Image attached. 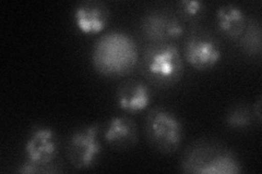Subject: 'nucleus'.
Masks as SVG:
<instances>
[{"mask_svg": "<svg viewBox=\"0 0 262 174\" xmlns=\"http://www.w3.org/2000/svg\"><path fill=\"white\" fill-rule=\"evenodd\" d=\"M24 153L28 160L39 167L40 173L46 172L45 169L52 167L58 155V140L55 131L48 127L35 128L24 145Z\"/></svg>", "mask_w": 262, "mask_h": 174, "instance_id": "nucleus-6", "label": "nucleus"}, {"mask_svg": "<svg viewBox=\"0 0 262 174\" xmlns=\"http://www.w3.org/2000/svg\"><path fill=\"white\" fill-rule=\"evenodd\" d=\"M245 12L233 4L221 6L216 11V26L223 35L231 39L239 38L246 28Z\"/></svg>", "mask_w": 262, "mask_h": 174, "instance_id": "nucleus-11", "label": "nucleus"}, {"mask_svg": "<svg viewBox=\"0 0 262 174\" xmlns=\"http://www.w3.org/2000/svg\"><path fill=\"white\" fill-rule=\"evenodd\" d=\"M144 132L150 145L163 154L176 152L183 142V124L176 115L164 108H153L147 112Z\"/></svg>", "mask_w": 262, "mask_h": 174, "instance_id": "nucleus-2", "label": "nucleus"}, {"mask_svg": "<svg viewBox=\"0 0 262 174\" xmlns=\"http://www.w3.org/2000/svg\"><path fill=\"white\" fill-rule=\"evenodd\" d=\"M178 11L182 18L187 21H194L200 19L206 11V7L199 0H183L178 3Z\"/></svg>", "mask_w": 262, "mask_h": 174, "instance_id": "nucleus-14", "label": "nucleus"}, {"mask_svg": "<svg viewBox=\"0 0 262 174\" xmlns=\"http://www.w3.org/2000/svg\"><path fill=\"white\" fill-rule=\"evenodd\" d=\"M241 38L243 52L250 56H257L261 53V28L256 19H251L246 23V28Z\"/></svg>", "mask_w": 262, "mask_h": 174, "instance_id": "nucleus-12", "label": "nucleus"}, {"mask_svg": "<svg viewBox=\"0 0 262 174\" xmlns=\"http://www.w3.org/2000/svg\"><path fill=\"white\" fill-rule=\"evenodd\" d=\"M142 31L147 39L155 44H162L179 38L184 33V27L174 14L155 10L144 15Z\"/></svg>", "mask_w": 262, "mask_h": 174, "instance_id": "nucleus-7", "label": "nucleus"}, {"mask_svg": "<svg viewBox=\"0 0 262 174\" xmlns=\"http://www.w3.org/2000/svg\"><path fill=\"white\" fill-rule=\"evenodd\" d=\"M253 117H256L258 123H261V98H259L256 105L253 106Z\"/></svg>", "mask_w": 262, "mask_h": 174, "instance_id": "nucleus-15", "label": "nucleus"}, {"mask_svg": "<svg viewBox=\"0 0 262 174\" xmlns=\"http://www.w3.org/2000/svg\"><path fill=\"white\" fill-rule=\"evenodd\" d=\"M116 101L122 111L136 114L149 107L151 103V90L140 81H127L119 85L116 93Z\"/></svg>", "mask_w": 262, "mask_h": 174, "instance_id": "nucleus-9", "label": "nucleus"}, {"mask_svg": "<svg viewBox=\"0 0 262 174\" xmlns=\"http://www.w3.org/2000/svg\"><path fill=\"white\" fill-rule=\"evenodd\" d=\"M100 128L91 124L77 130L68 138L66 145V155L73 168L88 170L94 167L102 153Z\"/></svg>", "mask_w": 262, "mask_h": 174, "instance_id": "nucleus-4", "label": "nucleus"}, {"mask_svg": "<svg viewBox=\"0 0 262 174\" xmlns=\"http://www.w3.org/2000/svg\"><path fill=\"white\" fill-rule=\"evenodd\" d=\"M183 170L201 174H237L242 172V164L228 151L201 144L186 155Z\"/></svg>", "mask_w": 262, "mask_h": 174, "instance_id": "nucleus-3", "label": "nucleus"}, {"mask_svg": "<svg viewBox=\"0 0 262 174\" xmlns=\"http://www.w3.org/2000/svg\"><path fill=\"white\" fill-rule=\"evenodd\" d=\"M185 57L195 70L207 71L222 59V48L210 32L198 29L191 32L187 39Z\"/></svg>", "mask_w": 262, "mask_h": 174, "instance_id": "nucleus-5", "label": "nucleus"}, {"mask_svg": "<svg viewBox=\"0 0 262 174\" xmlns=\"http://www.w3.org/2000/svg\"><path fill=\"white\" fill-rule=\"evenodd\" d=\"M104 138L106 143L117 151H128L138 142L136 123L124 115L114 117L105 130Z\"/></svg>", "mask_w": 262, "mask_h": 174, "instance_id": "nucleus-10", "label": "nucleus"}, {"mask_svg": "<svg viewBox=\"0 0 262 174\" xmlns=\"http://www.w3.org/2000/svg\"><path fill=\"white\" fill-rule=\"evenodd\" d=\"M225 121L227 126L232 129H246L250 126L252 121L251 111L246 105H235L227 112Z\"/></svg>", "mask_w": 262, "mask_h": 174, "instance_id": "nucleus-13", "label": "nucleus"}, {"mask_svg": "<svg viewBox=\"0 0 262 174\" xmlns=\"http://www.w3.org/2000/svg\"><path fill=\"white\" fill-rule=\"evenodd\" d=\"M141 70L153 85L170 87L180 81L184 74V61L178 48L168 43L153 44L142 56Z\"/></svg>", "mask_w": 262, "mask_h": 174, "instance_id": "nucleus-1", "label": "nucleus"}, {"mask_svg": "<svg viewBox=\"0 0 262 174\" xmlns=\"http://www.w3.org/2000/svg\"><path fill=\"white\" fill-rule=\"evenodd\" d=\"M110 8L98 0H86L77 5L73 20L77 29L86 35H95L103 32L110 22Z\"/></svg>", "mask_w": 262, "mask_h": 174, "instance_id": "nucleus-8", "label": "nucleus"}]
</instances>
